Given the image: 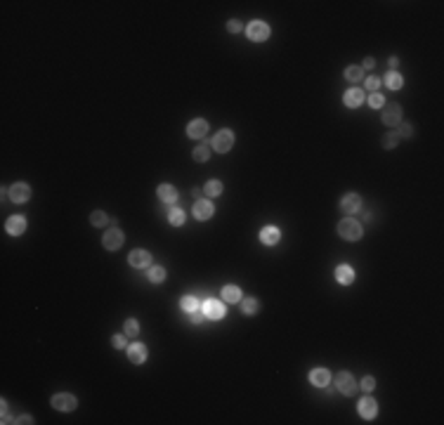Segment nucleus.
<instances>
[{"instance_id":"39","label":"nucleus","mask_w":444,"mask_h":425,"mask_svg":"<svg viewBox=\"0 0 444 425\" xmlns=\"http://www.w3.org/2000/svg\"><path fill=\"white\" fill-rule=\"evenodd\" d=\"M111 343H114V347H116V350H125V335H114V338H111Z\"/></svg>"},{"instance_id":"31","label":"nucleus","mask_w":444,"mask_h":425,"mask_svg":"<svg viewBox=\"0 0 444 425\" xmlns=\"http://www.w3.org/2000/svg\"><path fill=\"white\" fill-rule=\"evenodd\" d=\"M206 194H208V196H220V194H222V182H220V180H210V182L206 185Z\"/></svg>"},{"instance_id":"29","label":"nucleus","mask_w":444,"mask_h":425,"mask_svg":"<svg viewBox=\"0 0 444 425\" xmlns=\"http://www.w3.org/2000/svg\"><path fill=\"white\" fill-rule=\"evenodd\" d=\"M345 78L352 80V83L362 80L364 78V69L362 67H348V69H345Z\"/></svg>"},{"instance_id":"3","label":"nucleus","mask_w":444,"mask_h":425,"mask_svg":"<svg viewBox=\"0 0 444 425\" xmlns=\"http://www.w3.org/2000/svg\"><path fill=\"white\" fill-rule=\"evenodd\" d=\"M232 146H234V133H232V130H220V133L213 137V149L220 151V154H227Z\"/></svg>"},{"instance_id":"35","label":"nucleus","mask_w":444,"mask_h":425,"mask_svg":"<svg viewBox=\"0 0 444 425\" xmlns=\"http://www.w3.org/2000/svg\"><path fill=\"white\" fill-rule=\"evenodd\" d=\"M397 135H399V140H411V137H414V128L404 123V125H399V130H397Z\"/></svg>"},{"instance_id":"26","label":"nucleus","mask_w":444,"mask_h":425,"mask_svg":"<svg viewBox=\"0 0 444 425\" xmlns=\"http://www.w3.org/2000/svg\"><path fill=\"white\" fill-rule=\"evenodd\" d=\"M90 225H93V227H107V225H109L107 212H102V211L90 212Z\"/></svg>"},{"instance_id":"30","label":"nucleus","mask_w":444,"mask_h":425,"mask_svg":"<svg viewBox=\"0 0 444 425\" xmlns=\"http://www.w3.org/2000/svg\"><path fill=\"white\" fill-rule=\"evenodd\" d=\"M208 156H210V149H208V144H199L196 149H194V161L203 163V161H208Z\"/></svg>"},{"instance_id":"25","label":"nucleus","mask_w":444,"mask_h":425,"mask_svg":"<svg viewBox=\"0 0 444 425\" xmlns=\"http://www.w3.org/2000/svg\"><path fill=\"white\" fill-rule=\"evenodd\" d=\"M168 222H170L173 227L185 225V211H180V208H170V211H168Z\"/></svg>"},{"instance_id":"13","label":"nucleus","mask_w":444,"mask_h":425,"mask_svg":"<svg viewBox=\"0 0 444 425\" xmlns=\"http://www.w3.org/2000/svg\"><path fill=\"white\" fill-rule=\"evenodd\" d=\"M213 212H215V208H213L210 201L199 199L196 203H194V217H196V220H210Z\"/></svg>"},{"instance_id":"15","label":"nucleus","mask_w":444,"mask_h":425,"mask_svg":"<svg viewBox=\"0 0 444 425\" xmlns=\"http://www.w3.org/2000/svg\"><path fill=\"white\" fill-rule=\"evenodd\" d=\"M206 133H208V123L203 118H196L191 120L187 125V135L189 137H194V140H201V137H206Z\"/></svg>"},{"instance_id":"14","label":"nucleus","mask_w":444,"mask_h":425,"mask_svg":"<svg viewBox=\"0 0 444 425\" xmlns=\"http://www.w3.org/2000/svg\"><path fill=\"white\" fill-rule=\"evenodd\" d=\"M128 359H130L133 364H144V361H147V345H142V343L128 345Z\"/></svg>"},{"instance_id":"42","label":"nucleus","mask_w":444,"mask_h":425,"mask_svg":"<svg viewBox=\"0 0 444 425\" xmlns=\"http://www.w3.org/2000/svg\"><path fill=\"white\" fill-rule=\"evenodd\" d=\"M14 423H33V418H31V416H22V418L14 421Z\"/></svg>"},{"instance_id":"18","label":"nucleus","mask_w":444,"mask_h":425,"mask_svg":"<svg viewBox=\"0 0 444 425\" xmlns=\"http://www.w3.org/2000/svg\"><path fill=\"white\" fill-rule=\"evenodd\" d=\"M336 281L338 283H343V286H350L352 281H354V269H352L350 265L336 267Z\"/></svg>"},{"instance_id":"23","label":"nucleus","mask_w":444,"mask_h":425,"mask_svg":"<svg viewBox=\"0 0 444 425\" xmlns=\"http://www.w3.org/2000/svg\"><path fill=\"white\" fill-rule=\"evenodd\" d=\"M222 300H225V303H241V288H236V286H225V288H222Z\"/></svg>"},{"instance_id":"21","label":"nucleus","mask_w":444,"mask_h":425,"mask_svg":"<svg viewBox=\"0 0 444 425\" xmlns=\"http://www.w3.org/2000/svg\"><path fill=\"white\" fill-rule=\"evenodd\" d=\"M159 199L163 203H175L177 201V189L173 185H161L159 187Z\"/></svg>"},{"instance_id":"40","label":"nucleus","mask_w":444,"mask_h":425,"mask_svg":"<svg viewBox=\"0 0 444 425\" xmlns=\"http://www.w3.org/2000/svg\"><path fill=\"white\" fill-rule=\"evenodd\" d=\"M227 28H229V33H239V31H241V22H239V19H229Z\"/></svg>"},{"instance_id":"10","label":"nucleus","mask_w":444,"mask_h":425,"mask_svg":"<svg viewBox=\"0 0 444 425\" xmlns=\"http://www.w3.org/2000/svg\"><path fill=\"white\" fill-rule=\"evenodd\" d=\"M10 199L14 201V203H26L28 199H31V187L26 185V182H17V185L10 187Z\"/></svg>"},{"instance_id":"4","label":"nucleus","mask_w":444,"mask_h":425,"mask_svg":"<svg viewBox=\"0 0 444 425\" xmlns=\"http://www.w3.org/2000/svg\"><path fill=\"white\" fill-rule=\"evenodd\" d=\"M52 406L57 411H73L78 406V401H76L73 395H69V392H59V395L52 397Z\"/></svg>"},{"instance_id":"7","label":"nucleus","mask_w":444,"mask_h":425,"mask_svg":"<svg viewBox=\"0 0 444 425\" xmlns=\"http://www.w3.org/2000/svg\"><path fill=\"white\" fill-rule=\"evenodd\" d=\"M102 243H104V248H107V251H118V248L123 246V232H118L116 227H114V229H109V232H104Z\"/></svg>"},{"instance_id":"16","label":"nucleus","mask_w":444,"mask_h":425,"mask_svg":"<svg viewBox=\"0 0 444 425\" xmlns=\"http://www.w3.org/2000/svg\"><path fill=\"white\" fill-rule=\"evenodd\" d=\"M7 234H12V236H19V234H24L26 232V220L22 217V215H12L10 220H7Z\"/></svg>"},{"instance_id":"33","label":"nucleus","mask_w":444,"mask_h":425,"mask_svg":"<svg viewBox=\"0 0 444 425\" xmlns=\"http://www.w3.org/2000/svg\"><path fill=\"white\" fill-rule=\"evenodd\" d=\"M125 335H137L140 333V324H137V319H125Z\"/></svg>"},{"instance_id":"6","label":"nucleus","mask_w":444,"mask_h":425,"mask_svg":"<svg viewBox=\"0 0 444 425\" xmlns=\"http://www.w3.org/2000/svg\"><path fill=\"white\" fill-rule=\"evenodd\" d=\"M128 262L135 269H147V267H151V255L147 251H142V248H137V251H133L128 255Z\"/></svg>"},{"instance_id":"34","label":"nucleus","mask_w":444,"mask_h":425,"mask_svg":"<svg viewBox=\"0 0 444 425\" xmlns=\"http://www.w3.org/2000/svg\"><path fill=\"white\" fill-rule=\"evenodd\" d=\"M397 142H399V135H397V133H388L385 137H383V146H385V149L397 146Z\"/></svg>"},{"instance_id":"5","label":"nucleus","mask_w":444,"mask_h":425,"mask_svg":"<svg viewBox=\"0 0 444 425\" xmlns=\"http://www.w3.org/2000/svg\"><path fill=\"white\" fill-rule=\"evenodd\" d=\"M336 387L343 392V395H354V390H357V383H354V378H352V373L348 371H340L336 376Z\"/></svg>"},{"instance_id":"12","label":"nucleus","mask_w":444,"mask_h":425,"mask_svg":"<svg viewBox=\"0 0 444 425\" xmlns=\"http://www.w3.org/2000/svg\"><path fill=\"white\" fill-rule=\"evenodd\" d=\"M201 309H203V314H206L208 319H222V317H225V307H222V303H220V300H213V298H210V300H206Z\"/></svg>"},{"instance_id":"32","label":"nucleus","mask_w":444,"mask_h":425,"mask_svg":"<svg viewBox=\"0 0 444 425\" xmlns=\"http://www.w3.org/2000/svg\"><path fill=\"white\" fill-rule=\"evenodd\" d=\"M366 102L371 104V109H383V104H385V97H383L380 93H371Z\"/></svg>"},{"instance_id":"17","label":"nucleus","mask_w":444,"mask_h":425,"mask_svg":"<svg viewBox=\"0 0 444 425\" xmlns=\"http://www.w3.org/2000/svg\"><path fill=\"white\" fill-rule=\"evenodd\" d=\"M281 239V232H279V227H265L262 232H260V241L265 243V246H274V243H279Z\"/></svg>"},{"instance_id":"24","label":"nucleus","mask_w":444,"mask_h":425,"mask_svg":"<svg viewBox=\"0 0 444 425\" xmlns=\"http://www.w3.org/2000/svg\"><path fill=\"white\" fill-rule=\"evenodd\" d=\"M147 277H149L151 283H161V281L165 279V269L159 267V265H151V267H147Z\"/></svg>"},{"instance_id":"11","label":"nucleus","mask_w":444,"mask_h":425,"mask_svg":"<svg viewBox=\"0 0 444 425\" xmlns=\"http://www.w3.org/2000/svg\"><path fill=\"white\" fill-rule=\"evenodd\" d=\"M357 411H359V416H362V418H366V421H374V418L378 416V404L371 397H364V399H359V406H357Z\"/></svg>"},{"instance_id":"43","label":"nucleus","mask_w":444,"mask_h":425,"mask_svg":"<svg viewBox=\"0 0 444 425\" xmlns=\"http://www.w3.org/2000/svg\"><path fill=\"white\" fill-rule=\"evenodd\" d=\"M397 64H399V59H397V57H390V71L397 67Z\"/></svg>"},{"instance_id":"27","label":"nucleus","mask_w":444,"mask_h":425,"mask_svg":"<svg viewBox=\"0 0 444 425\" xmlns=\"http://www.w3.org/2000/svg\"><path fill=\"white\" fill-rule=\"evenodd\" d=\"M180 307H182L185 312H194V309H199V300H196L194 295H185V298L180 300Z\"/></svg>"},{"instance_id":"9","label":"nucleus","mask_w":444,"mask_h":425,"mask_svg":"<svg viewBox=\"0 0 444 425\" xmlns=\"http://www.w3.org/2000/svg\"><path fill=\"white\" fill-rule=\"evenodd\" d=\"M359 208H362V196L359 194H345L340 199V211L348 212V217L352 212H359Z\"/></svg>"},{"instance_id":"8","label":"nucleus","mask_w":444,"mask_h":425,"mask_svg":"<svg viewBox=\"0 0 444 425\" xmlns=\"http://www.w3.org/2000/svg\"><path fill=\"white\" fill-rule=\"evenodd\" d=\"M402 120V106L399 104H383V123L385 125H397Z\"/></svg>"},{"instance_id":"20","label":"nucleus","mask_w":444,"mask_h":425,"mask_svg":"<svg viewBox=\"0 0 444 425\" xmlns=\"http://www.w3.org/2000/svg\"><path fill=\"white\" fill-rule=\"evenodd\" d=\"M362 102H364V90H359V88H350V90L345 93V106L357 109Z\"/></svg>"},{"instance_id":"28","label":"nucleus","mask_w":444,"mask_h":425,"mask_svg":"<svg viewBox=\"0 0 444 425\" xmlns=\"http://www.w3.org/2000/svg\"><path fill=\"white\" fill-rule=\"evenodd\" d=\"M257 300L256 298H243L241 300V309H243V314H256L257 312Z\"/></svg>"},{"instance_id":"38","label":"nucleus","mask_w":444,"mask_h":425,"mask_svg":"<svg viewBox=\"0 0 444 425\" xmlns=\"http://www.w3.org/2000/svg\"><path fill=\"white\" fill-rule=\"evenodd\" d=\"M359 385H362V390H364V392H371V390L376 387V380H374L371 376H366V378H364V380L359 383Z\"/></svg>"},{"instance_id":"37","label":"nucleus","mask_w":444,"mask_h":425,"mask_svg":"<svg viewBox=\"0 0 444 425\" xmlns=\"http://www.w3.org/2000/svg\"><path fill=\"white\" fill-rule=\"evenodd\" d=\"M364 85H366L371 93H376L378 88H380V78H376V76H369V78L364 80Z\"/></svg>"},{"instance_id":"2","label":"nucleus","mask_w":444,"mask_h":425,"mask_svg":"<svg viewBox=\"0 0 444 425\" xmlns=\"http://www.w3.org/2000/svg\"><path fill=\"white\" fill-rule=\"evenodd\" d=\"M246 36L253 40V43H262V40L269 38V26L265 24V22L256 19V22H251V24H248V28H246Z\"/></svg>"},{"instance_id":"19","label":"nucleus","mask_w":444,"mask_h":425,"mask_svg":"<svg viewBox=\"0 0 444 425\" xmlns=\"http://www.w3.org/2000/svg\"><path fill=\"white\" fill-rule=\"evenodd\" d=\"M310 383L317 387H326L328 383H331V373L326 371V369H314V371L310 373Z\"/></svg>"},{"instance_id":"1","label":"nucleus","mask_w":444,"mask_h":425,"mask_svg":"<svg viewBox=\"0 0 444 425\" xmlns=\"http://www.w3.org/2000/svg\"><path fill=\"white\" fill-rule=\"evenodd\" d=\"M338 234H340L345 241H359L364 236V229L354 217H343V220L338 222Z\"/></svg>"},{"instance_id":"22","label":"nucleus","mask_w":444,"mask_h":425,"mask_svg":"<svg viewBox=\"0 0 444 425\" xmlns=\"http://www.w3.org/2000/svg\"><path fill=\"white\" fill-rule=\"evenodd\" d=\"M380 83H385L390 90H399V88L404 85V78L397 73V71H388V73H385V78L380 80Z\"/></svg>"},{"instance_id":"36","label":"nucleus","mask_w":444,"mask_h":425,"mask_svg":"<svg viewBox=\"0 0 444 425\" xmlns=\"http://www.w3.org/2000/svg\"><path fill=\"white\" fill-rule=\"evenodd\" d=\"M189 317H191V324H206V314H203V309H194V312H189Z\"/></svg>"},{"instance_id":"41","label":"nucleus","mask_w":444,"mask_h":425,"mask_svg":"<svg viewBox=\"0 0 444 425\" xmlns=\"http://www.w3.org/2000/svg\"><path fill=\"white\" fill-rule=\"evenodd\" d=\"M376 67V59H374V57H366V59H364V64H362V69H374Z\"/></svg>"}]
</instances>
